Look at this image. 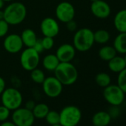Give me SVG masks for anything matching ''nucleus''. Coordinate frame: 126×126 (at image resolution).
<instances>
[{"label":"nucleus","mask_w":126,"mask_h":126,"mask_svg":"<svg viewBox=\"0 0 126 126\" xmlns=\"http://www.w3.org/2000/svg\"><path fill=\"white\" fill-rule=\"evenodd\" d=\"M3 46L5 50L8 53H16L22 49L24 45L21 36L18 34L13 33L6 36L3 42Z\"/></svg>","instance_id":"9b49d317"},{"label":"nucleus","mask_w":126,"mask_h":126,"mask_svg":"<svg viewBox=\"0 0 126 126\" xmlns=\"http://www.w3.org/2000/svg\"><path fill=\"white\" fill-rule=\"evenodd\" d=\"M49 110H50V108L47 104L39 103V104H36L34 108L32 110V112L35 119H42L45 118Z\"/></svg>","instance_id":"4be33fe9"},{"label":"nucleus","mask_w":126,"mask_h":126,"mask_svg":"<svg viewBox=\"0 0 126 126\" xmlns=\"http://www.w3.org/2000/svg\"><path fill=\"white\" fill-rule=\"evenodd\" d=\"M111 116L108 112L98 111L92 117V123L95 126H107L111 121Z\"/></svg>","instance_id":"f3484780"},{"label":"nucleus","mask_w":126,"mask_h":126,"mask_svg":"<svg viewBox=\"0 0 126 126\" xmlns=\"http://www.w3.org/2000/svg\"><path fill=\"white\" fill-rule=\"evenodd\" d=\"M116 53H117L114 49L113 46H110V45H105L102 47L98 53L99 58L105 62L110 61L112 58L116 56Z\"/></svg>","instance_id":"412c9836"},{"label":"nucleus","mask_w":126,"mask_h":126,"mask_svg":"<svg viewBox=\"0 0 126 126\" xmlns=\"http://www.w3.org/2000/svg\"><path fill=\"white\" fill-rule=\"evenodd\" d=\"M76 54V49L74 45L63 44L60 45L56 52V56L60 62H71Z\"/></svg>","instance_id":"4468645a"},{"label":"nucleus","mask_w":126,"mask_h":126,"mask_svg":"<svg viewBox=\"0 0 126 126\" xmlns=\"http://www.w3.org/2000/svg\"><path fill=\"white\" fill-rule=\"evenodd\" d=\"M26 15V7L21 2H13L4 11V19L9 25H16L22 23L25 19Z\"/></svg>","instance_id":"f03ea898"},{"label":"nucleus","mask_w":126,"mask_h":126,"mask_svg":"<svg viewBox=\"0 0 126 126\" xmlns=\"http://www.w3.org/2000/svg\"><path fill=\"white\" fill-rule=\"evenodd\" d=\"M124 58H125V62H126V53L125 54V56H124Z\"/></svg>","instance_id":"a19ab883"},{"label":"nucleus","mask_w":126,"mask_h":126,"mask_svg":"<svg viewBox=\"0 0 126 126\" xmlns=\"http://www.w3.org/2000/svg\"><path fill=\"white\" fill-rule=\"evenodd\" d=\"M50 126H62L60 123H57V124H54V125H52Z\"/></svg>","instance_id":"4c0bfd02"},{"label":"nucleus","mask_w":126,"mask_h":126,"mask_svg":"<svg viewBox=\"0 0 126 126\" xmlns=\"http://www.w3.org/2000/svg\"><path fill=\"white\" fill-rule=\"evenodd\" d=\"M53 71L55 77L63 85H71L78 79V71L71 62H59Z\"/></svg>","instance_id":"f257e3e1"},{"label":"nucleus","mask_w":126,"mask_h":126,"mask_svg":"<svg viewBox=\"0 0 126 126\" xmlns=\"http://www.w3.org/2000/svg\"><path fill=\"white\" fill-rule=\"evenodd\" d=\"M6 88V83L5 79L0 77V96L3 93V91H5V89Z\"/></svg>","instance_id":"473e14b6"},{"label":"nucleus","mask_w":126,"mask_h":126,"mask_svg":"<svg viewBox=\"0 0 126 126\" xmlns=\"http://www.w3.org/2000/svg\"><path fill=\"white\" fill-rule=\"evenodd\" d=\"M11 119L16 126H32L36 119L32 110L21 107L13 111Z\"/></svg>","instance_id":"6e6552de"},{"label":"nucleus","mask_w":126,"mask_h":126,"mask_svg":"<svg viewBox=\"0 0 126 126\" xmlns=\"http://www.w3.org/2000/svg\"><path fill=\"white\" fill-rule=\"evenodd\" d=\"M4 1L3 0H0V10H2V8H3L4 6Z\"/></svg>","instance_id":"e433bc0d"},{"label":"nucleus","mask_w":126,"mask_h":126,"mask_svg":"<svg viewBox=\"0 0 126 126\" xmlns=\"http://www.w3.org/2000/svg\"><path fill=\"white\" fill-rule=\"evenodd\" d=\"M108 62V68L113 73L119 74L126 68V62L125 58L121 56H115Z\"/></svg>","instance_id":"2eb2a0df"},{"label":"nucleus","mask_w":126,"mask_h":126,"mask_svg":"<svg viewBox=\"0 0 126 126\" xmlns=\"http://www.w3.org/2000/svg\"><path fill=\"white\" fill-rule=\"evenodd\" d=\"M59 123L62 126H77L81 121V110L75 105H67L59 112Z\"/></svg>","instance_id":"20e7f679"},{"label":"nucleus","mask_w":126,"mask_h":126,"mask_svg":"<svg viewBox=\"0 0 126 126\" xmlns=\"http://www.w3.org/2000/svg\"><path fill=\"white\" fill-rule=\"evenodd\" d=\"M113 25L119 33H126V9L116 13L113 19Z\"/></svg>","instance_id":"dca6fc26"},{"label":"nucleus","mask_w":126,"mask_h":126,"mask_svg":"<svg viewBox=\"0 0 126 126\" xmlns=\"http://www.w3.org/2000/svg\"><path fill=\"white\" fill-rule=\"evenodd\" d=\"M110 37V36L109 32L104 29H99L97 30L96 32H94V42H96L98 44H106L109 41Z\"/></svg>","instance_id":"5701e85b"},{"label":"nucleus","mask_w":126,"mask_h":126,"mask_svg":"<svg viewBox=\"0 0 126 126\" xmlns=\"http://www.w3.org/2000/svg\"><path fill=\"white\" fill-rule=\"evenodd\" d=\"M113 47L117 53H126V33H119L113 41Z\"/></svg>","instance_id":"6ab92c4d"},{"label":"nucleus","mask_w":126,"mask_h":126,"mask_svg":"<svg viewBox=\"0 0 126 126\" xmlns=\"http://www.w3.org/2000/svg\"><path fill=\"white\" fill-rule=\"evenodd\" d=\"M66 24H67V28L69 31H75L77 28V22L75 21H74V19L68 22Z\"/></svg>","instance_id":"7c9ffc66"},{"label":"nucleus","mask_w":126,"mask_h":126,"mask_svg":"<svg viewBox=\"0 0 126 126\" xmlns=\"http://www.w3.org/2000/svg\"><path fill=\"white\" fill-rule=\"evenodd\" d=\"M39 53H40L41 52H42L43 50H44V48H43V46H42V40L40 39V40H39V39H37V41H36V44L34 45V46L33 47Z\"/></svg>","instance_id":"2f4dec72"},{"label":"nucleus","mask_w":126,"mask_h":126,"mask_svg":"<svg viewBox=\"0 0 126 126\" xmlns=\"http://www.w3.org/2000/svg\"><path fill=\"white\" fill-rule=\"evenodd\" d=\"M73 42L76 50L80 52L88 51L94 44V32L87 28H81L75 33Z\"/></svg>","instance_id":"7ed1b4c3"},{"label":"nucleus","mask_w":126,"mask_h":126,"mask_svg":"<svg viewBox=\"0 0 126 126\" xmlns=\"http://www.w3.org/2000/svg\"><path fill=\"white\" fill-rule=\"evenodd\" d=\"M39 53L33 47H27L22 51L20 56L21 65L28 71H31L36 68L39 63Z\"/></svg>","instance_id":"423d86ee"},{"label":"nucleus","mask_w":126,"mask_h":126,"mask_svg":"<svg viewBox=\"0 0 126 126\" xmlns=\"http://www.w3.org/2000/svg\"><path fill=\"white\" fill-rule=\"evenodd\" d=\"M91 11L94 16L98 19L108 18L111 12L110 5L103 0H97L91 3Z\"/></svg>","instance_id":"ddd939ff"},{"label":"nucleus","mask_w":126,"mask_h":126,"mask_svg":"<svg viewBox=\"0 0 126 126\" xmlns=\"http://www.w3.org/2000/svg\"><path fill=\"white\" fill-rule=\"evenodd\" d=\"M41 40H42V44L44 50H50L54 45V40H53V38L52 37L45 36Z\"/></svg>","instance_id":"c85d7f7f"},{"label":"nucleus","mask_w":126,"mask_h":126,"mask_svg":"<svg viewBox=\"0 0 126 126\" xmlns=\"http://www.w3.org/2000/svg\"><path fill=\"white\" fill-rule=\"evenodd\" d=\"M31 78L35 83L42 84L45 79V76L42 70L36 68L31 71Z\"/></svg>","instance_id":"393cba45"},{"label":"nucleus","mask_w":126,"mask_h":126,"mask_svg":"<svg viewBox=\"0 0 126 126\" xmlns=\"http://www.w3.org/2000/svg\"><path fill=\"white\" fill-rule=\"evenodd\" d=\"M8 29H9L8 23L5 19L0 20V38L5 36L7 34V33L8 32Z\"/></svg>","instance_id":"c756f323"},{"label":"nucleus","mask_w":126,"mask_h":126,"mask_svg":"<svg viewBox=\"0 0 126 126\" xmlns=\"http://www.w3.org/2000/svg\"><path fill=\"white\" fill-rule=\"evenodd\" d=\"M59 62H60L56 54H48L44 57L42 64L46 70L53 71L59 64Z\"/></svg>","instance_id":"aec40b11"},{"label":"nucleus","mask_w":126,"mask_h":126,"mask_svg":"<svg viewBox=\"0 0 126 126\" xmlns=\"http://www.w3.org/2000/svg\"><path fill=\"white\" fill-rule=\"evenodd\" d=\"M95 82L101 88H105L110 85L111 82V78L109 74L105 72H101L96 74L95 77Z\"/></svg>","instance_id":"b1692460"},{"label":"nucleus","mask_w":126,"mask_h":126,"mask_svg":"<svg viewBox=\"0 0 126 126\" xmlns=\"http://www.w3.org/2000/svg\"><path fill=\"white\" fill-rule=\"evenodd\" d=\"M42 89L47 96L56 98L62 94L63 85L55 77H49L45 78L42 82Z\"/></svg>","instance_id":"1a4fd4ad"},{"label":"nucleus","mask_w":126,"mask_h":126,"mask_svg":"<svg viewBox=\"0 0 126 126\" xmlns=\"http://www.w3.org/2000/svg\"><path fill=\"white\" fill-rule=\"evenodd\" d=\"M20 36L22 40L23 45H25L27 47H33L37 41L36 33L34 32V31L30 28L25 29Z\"/></svg>","instance_id":"a211bd4d"},{"label":"nucleus","mask_w":126,"mask_h":126,"mask_svg":"<svg viewBox=\"0 0 126 126\" xmlns=\"http://www.w3.org/2000/svg\"><path fill=\"white\" fill-rule=\"evenodd\" d=\"M56 16L60 22L67 23L74 18V7L68 2H60L56 8Z\"/></svg>","instance_id":"9d476101"},{"label":"nucleus","mask_w":126,"mask_h":126,"mask_svg":"<svg viewBox=\"0 0 126 126\" xmlns=\"http://www.w3.org/2000/svg\"><path fill=\"white\" fill-rule=\"evenodd\" d=\"M45 119L46 120V122L49 124L50 125L59 123V120H60L59 112L56 110H49Z\"/></svg>","instance_id":"a878e982"},{"label":"nucleus","mask_w":126,"mask_h":126,"mask_svg":"<svg viewBox=\"0 0 126 126\" xmlns=\"http://www.w3.org/2000/svg\"><path fill=\"white\" fill-rule=\"evenodd\" d=\"M35 105H36V103H35L34 101H33V100H28L25 103V108H27V109H28V110H32L34 108Z\"/></svg>","instance_id":"72a5a7b5"},{"label":"nucleus","mask_w":126,"mask_h":126,"mask_svg":"<svg viewBox=\"0 0 126 126\" xmlns=\"http://www.w3.org/2000/svg\"><path fill=\"white\" fill-rule=\"evenodd\" d=\"M2 104L10 110H14L21 107L23 97L21 92L15 88H5L1 94Z\"/></svg>","instance_id":"39448f33"},{"label":"nucleus","mask_w":126,"mask_h":126,"mask_svg":"<svg viewBox=\"0 0 126 126\" xmlns=\"http://www.w3.org/2000/svg\"><path fill=\"white\" fill-rule=\"evenodd\" d=\"M0 126H16L13 122H10V121H5L3 122H2L0 124Z\"/></svg>","instance_id":"f704fd0d"},{"label":"nucleus","mask_w":126,"mask_h":126,"mask_svg":"<svg viewBox=\"0 0 126 126\" xmlns=\"http://www.w3.org/2000/svg\"><path fill=\"white\" fill-rule=\"evenodd\" d=\"M117 85L126 94V68L118 74Z\"/></svg>","instance_id":"bb28decb"},{"label":"nucleus","mask_w":126,"mask_h":126,"mask_svg":"<svg viewBox=\"0 0 126 126\" xmlns=\"http://www.w3.org/2000/svg\"><path fill=\"white\" fill-rule=\"evenodd\" d=\"M4 19V11L0 10V20Z\"/></svg>","instance_id":"c9c22d12"},{"label":"nucleus","mask_w":126,"mask_h":126,"mask_svg":"<svg viewBox=\"0 0 126 126\" xmlns=\"http://www.w3.org/2000/svg\"><path fill=\"white\" fill-rule=\"evenodd\" d=\"M92 126H95V125H92Z\"/></svg>","instance_id":"79ce46f5"},{"label":"nucleus","mask_w":126,"mask_h":126,"mask_svg":"<svg viewBox=\"0 0 126 126\" xmlns=\"http://www.w3.org/2000/svg\"><path fill=\"white\" fill-rule=\"evenodd\" d=\"M125 93L117 85H109L103 91V96L112 106H119L125 100Z\"/></svg>","instance_id":"0eeeda50"},{"label":"nucleus","mask_w":126,"mask_h":126,"mask_svg":"<svg viewBox=\"0 0 126 126\" xmlns=\"http://www.w3.org/2000/svg\"><path fill=\"white\" fill-rule=\"evenodd\" d=\"M4 2H11V1H12V0H3Z\"/></svg>","instance_id":"58836bf2"},{"label":"nucleus","mask_w":126,"mask_h":126,"mask_svg":"<svg viewBox=\"0 0 126 126\" xmlns=\"http://www.w3.org/2000/svg\"><path fill=\"white\" fill-rule=\"evenodd\" d=\"M90 1H91V2H96V1H97V0H90Z\"/></svg>","instance_id":"ea45409f"},{"label":"nucleus","mask_w":126,"mask_h":126,"mask_svg":"<svg viewBox=\"0 0 126 126\" xmlns=\"http://www.w3.org/2000/svg\"><path fill=\"white\" fill-rule=\"evenodd\" d=\"M11 116V110L4 106L3 105H0V122L7 121Z\"/></svg>","instance_id":"cd10ccee"},{"label":"nucleus","mask_w":126,"mask_h":126,"mask_svg":"<svg viewBox=\"0 0 126 126\" xmlns=\"http://www.w3.org/2000/svg\"><path fill=\"white\" fill-rule=\"evenodd\" d=\"M40 29L45 36L54 38L59 32V25L53 18L47 17L42 21Z\"/></svg>","instance_id":"f8f14e48"}]
</instances>
